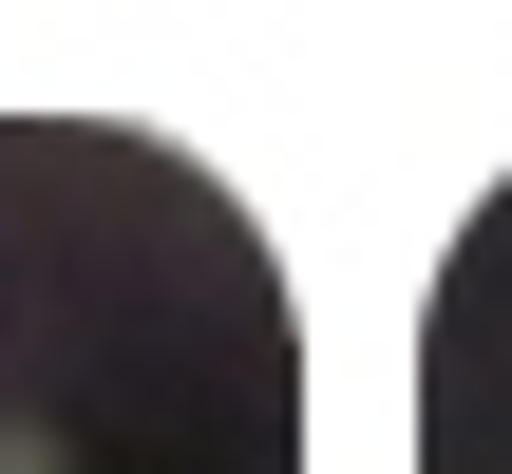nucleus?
<instances>
[{"label":"nucleus","mask_w":512,"mask_h":474,"mask_svg":"<svg viewBox=\"0 0 512 474\" xmlns=\"http://www.w3.org/2000/svg\"><path fill=\"white\" fill-rule=\"evenodd\" d=\"M0 474H57V456H38V437H0Z\"/></svg>","instance_id":"1"}]
</instances>
